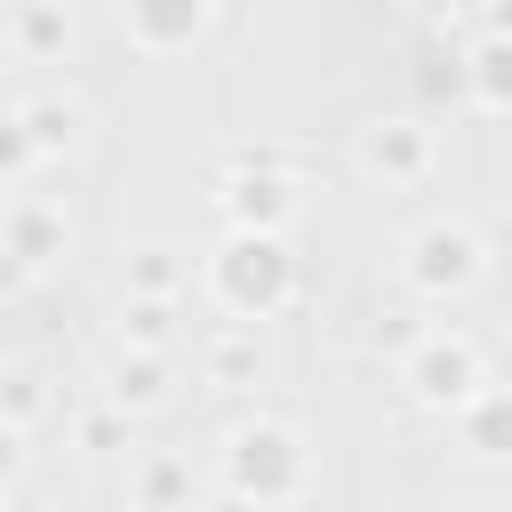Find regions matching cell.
I'll use <instances>...</instances> for the list:
<instances>
[{
    "label": "cell",
    "mask_w": 512,
    "mask_h": 512,
    "mask_svg": "<svg viewBox=\"0 0 512 512\" xmlns=\"http://www.w3.org/2000/svg\"><path fill=\"white\" fill-rule=\"evenodd\" d=\"M312 488H320V456L296 416L256 408L216 440V496L256 504V512H296V504H312Z\"/></svg>",
    "instance_id": "cell-1"
},
{
    "label": "cell",
    "mask_w": 512,
    "mask_h": 512,
    "mask_svg": "<svg viewBox=\"0 0 512 512\" xmlns=\"http://www.w3.org/2000/svg\"><path fill=\"white\" fill-rule=\"evenodd\" d=\"M200 288H208V304L232 328H256V320L288 312L296 304V248H288V232H224L200 256Z\"/></svg>",
    "instance_id": "cell-2"
},
{
    "label": "cell",
    "mask_w": 512,
    "mask_h": 512,
    "mask_svg": "<svg viewBox=\"0 0 512 512\" xmlns=\"http://www.w3.org/2000/svg\"><path fill=\"white\" fill-rule=\"evenodd\" d=\"M208 200H216L224 232H288V216L304 208V176L288 168L280 144H232Z\"/></svg>",
    "instance_id": "cell-3"
},
{
    "label": "cell",
    "mask_w": 512,
    "mask_h": 512,
    "mask_svg": "<svg viewBox=\"0 0 512 512\" xmlns=\"http://www.w3.org/2000/svg\"><path fill=\"white\" fill-rule=\"evenodd\" d=\"M488 280V232L472 216H424L400 240V288L424 304H456Z\"/></svg>",
    "instance_id": "cell-4"
},
{
    "label": "cell",
    "mask_w": 512,
    "mask_h": 512,
    "mask_svg": "<svg viewBox=\"0 0 512 512\" xmlns=\"http://www.w3.org/2000/svg\"><path fill=\"white\" fill-rule=\"evenodd\" d=\"M480 384H488V352H480L464 328L432 320V328H416V336H408V352H400V392H408L416 408L456 416Z\"/></svg>",
    "instance_id": "cell-5"
},
{
    "label": "cell",
    "mask_w": 512,
    "mask_h": 512,
    "mask_svg": "<svg viewBox=\"0 0 512 512\" xmlns=\"http://www.w3.org/2000/svg\"><path fill=\"white\" fill-rule=\"evenodd\" d=\"M352 168H360L368 184H384V192H408V184H424V176L440 168V136H432L424 112H376V120L352 136Z\"/></svg>",
    "instance_id": "cell-6"
},
{
    "label": "cell",
    "mask_w": 512,
    "mask_h": 512,
    "mask_svg": "<svg viewBox=\"0 0 512 512\" xmlns=\"http://www.w3.org/2000/svg\"><path fill=\"white\" fill-rule=\"evenodd\" d=\"M112 24L136 56H184L224 24V8L216 0H128V8H112Z\"/></svg>",
    "instance_id": "cell-7"
},
{
    "label": "cell",
    "mask_w": 512,
    "mask_h": 512,
    "mask_svg": "<svg viewBox=\"0 0 512 512\" xmlns=\"http://www.w3.org/2000/svg\"><path fill=\"white\" fill-rule=\"evenodd\" d=\"M0 256H8L24 280L56 272V264L72 256V216H64L56 200H40V192H16V200L0 208Z\"/></svg>",
    "instance_id": "cell-8"
},
{
    "label": "cell",
    "mask_w": 512,
    "mask_h": 512,
    "mask_svg": "<svg viewBox=\"0 0 512 512\" xmlns=\"http://www.w3.org/2000/svg\"><path fill=\"white\" fill-rule=\"evenodd\" d=\"M96 400L112 408V416H152V408H168L176 400V368H168V352H128V344H112L104 360H96Z\"/></svg>",
    "instance_id": "cell-9"
},
{
    "label": "cell",
    "mask_w": 512,
    "mask_h": 512,
    "mask_svg": "<svg viewBox=\"0 0 512 512\" xmlns=\"http://www.w3.org/2000/svg\"><path fill=\"white\" fill-rule=\"evenodd\" d=\"M16 120H24V136H32V160H72V152L88 144V104H80V88H40V96L16 104Z\"/></svg>",
    "instance_id": "cell-10"
},
{
    "label": "cell",
    "mask_w": 512,
    "mask_h": 512,
    "mask_svg": "<svg viewBox=\"0 0 512 512\" xmlns=\"http://www.w3.org/2000/svg\"><path fill=\"white\" fill-rule=\"evenodd\" d=\"M192 496H200L192 456H176V448H144V456L128 464V512H192Z\"/></svg>",
    "instance_id": "cell-11"
},
{
    "label": "cell",
    "mask_w": 512,
    "mask_h": 512,
    "mask_svg": "<svg viewBox=\"0 0 512 512\" xmlns=\"http://www.w3.org/2000/svg\"><path fill=\"white\" fill-rule=\"evenodd\" d=\"M448 424H456V448H464V456H480V464H512V384L488 376Z\"/></svg>",
    "instance_id": "cell-12"
},
{
    "label": "cell",
    "mask_w": 512,
    "mask_h": 512,
    "mask_svg": "<svg viewBox=\"0 0 512 512\" xmlns=\"http://www.w3.org/2000/svg\"><path fill=\"white\" fill-rule=\"evenodd\" d=\"M456 88H464L488 120H512V40L472 32V40H464V56H456Z\"/></svg>",
    "instance_id": "cell-13"
},
{
    "label": "cell",
    "mask_w": 512,
    "mask_h": 512,
    "mask_svg": "<svg viewBox=\"0 0 512 512\" xmlns=\"http://www.w3.org/2000/svg\"><path fill=\"white\" fill-rule=\"evenodd\" d=\"M120 280H128V304H176L192 288V256L168 248V240H136L120 256Z\"/></svg>",
    "instance_id": "cell-14"
},
{
    "label": "cell",
    "mask_w": 512,
    "mask_h": 512,
    "mask_svg": "<svg viewBox=\"0 0 512 512\" xmlns=\"http://www.w3.org/2000/svg\"><path fill=\"white\" fill-rule=\"evenodd\" d=\"M0 24H8V56H16V64H56V56L72 48V8H56V0L0 8Z\"/></svg>",
    "instance_id": "cell-15"
},
{
    "label": "cell",
    "mask_w": 512,
    "mask_h": 512,
    "mask_svg": "<svg viewBox=\"0 0 512 512\" xmlns=\"http://www.w3.org/2000/svg\"><path fill=\"white\" fill-rule=\"evenodd\" d=\"M200 376H208L216 392H248V384L264 376V344H256V328H216V336L200 344Z\"/></svg>",
    "instance_id": "cell-16"
},
{
    "label": "cell",
    "mask_w": 512,
    "mask_h": 512,
    "mask_svg": "<svg viewBox=\"0 0 512 512\" xmlns=\"http://www.w3.org/2000/svg\"><path fill=\"white\" fill-rule=\"evenodd\" d=\"M40 416H48V384H40L32 368H8V376H0V424H8V432H32Z\"/></svg>",
    "instance_id": "cell-17"
},
{
    "label": "cell",
    "mask_w": 512,
    "mask_h": 512,
    "mask_svg": "<svg viewBox=\"0 0 512 512\" xmlns=\"http://www.w3.org/2000/svg\"><path fill=\"white\" fill-rule=\"evenodd\" d=\"M176 336V304H120V344L128 352H168Z\"/></svg>",
    "instance_id": "cell-18"
},
{
    "label": "cell",
    "mask_w": 512,
    "mask_h": 512,
    "mask_svg": "<svg viewBox=\"0 0 512 512\" xmlns=\"http://www.w3.org/2000/svg\"><path fill=\"white\" fill-rule=\"evenodd\" d=\"M32 168H40V160H32V136H24V120H16V104H8V112H0V184L16 192V184H24Z\"/></svg>",
    "instance_id": "cell-19"
},
{
    "label": "cell",
    "mask_w": 512,
    "mask_h": 512,
    "mask_svg": "<svg viewBox=\"0 0 512 512\" xmlns=\"http://www.w3.org/2000/svg\"><path fill=\"white\" fill-rule=\"evenodd\" d=\"M120 440H128V416H112V408L96 400V408L80 416V448H88V456H104V448H120Z\"/></svg>",
    "instance_id": "cell-20"
},
{
    "label": "cell",
    "mask_w": 512,
    "mask_h": 512,
    "mask_svg": "<svg viewBox=\"0 0 512 512\" xmlns=\"http://www.w3.org/2000/svg\"><path fill=\"white\" fill-rule=\"evenodd\" d=\"M16 480H24V432H8V424H0V496H8Z\"/></svg>",
    "instance_id": "cell-21"
},
{
    "label": "cell",
    "mask_w": 512,
    "mask_h": 512,
    "mask_svg": "<svg viewBox=\"0 0 512 512\" xmlns=\"http://www.w3.org/2000/svg\"><path fill=\"white\" fill-rule=\"evenodd\" d=\"M472 32H488V40H512V0H488V8L472 16Z\"/></svg>",
    "instance_id": "cell-22"
},
{
    "label": "cell",
    "mask_w": 512,
    "mask_h": 512,
    "mask_svg": "<svg viewBox=\"0 0 512 512\" xmlns=\"http://www.w3.org/2000/svg\"><path fill=\"white\" fill-rule=\"evenodd\" d=\"M16 288H24V272H16L8 256H0V296H16Z\"/></svg>",
    "instance_id": "cell-23"
},
{
    "label": "cell",
    "mask_w": 512,
    "mask_h": 512,
    "mask_svg": "<svg viewBox=\"0 0 512 512\" xmlns=\"http://www.w3.org/2000/svg\"><path fill=\"white\" fill-rule=\"evenodd\" d=\"M448 512H504V504H488V496H472V504H448Z\"/></svg>",
    "instance_id": "cell-24"
},
{
    "label": "cell",
    "mask_w": 512,
    "mask_h": 512,
    "mask_svg": "<svg viewBox=\"0 0 512 512\" xmlns=\"http://www.w3.org/2000/svg\"><path fill=\"white\" fill-rule=\"evenodd\" d=\"M0 64H16V56H8V24H0Z\"/></svg>",
    "instance_id": "cell-25"
},
{
    "label": "cell",
    "mask_w": 512,
    "mask_h": 512,
    "mask_svg": "<svg viewBox=\"0 0 512 512\" xmlns=\"http://www.w3.org/2000/svg\"><path fill=\"white\" fill-rule=\"evenodd\" d=\"M0 512H8V496H0Z\"/></svg>",
    "instance_id": "cell-26"
}]
</instances>
